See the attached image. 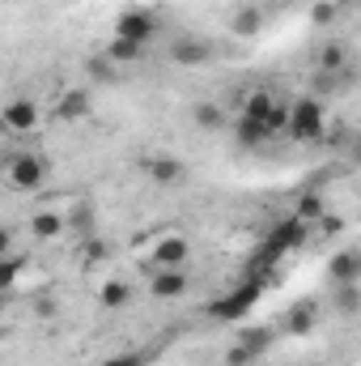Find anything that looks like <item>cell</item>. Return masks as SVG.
Segmentation results:
<instances>
[{"mask_svg": "<svg viewBox=\"0 0 361 366\" xmlns=\"http://www.w3.org/2000/svg\"><path fill=\"white\" fill-rule=\"evenodd\" d=\"M289 132V102L268 86H255L238 98V119H234V137L243 145H268L276 137Z\"/></svg>", "mask_w": 361, "mask_h": 366, "instance_id": "obj_1", "label": "cell"}, {"mask_svg": "<svg viewBox=\"0 0 361 366\" xmlns=\"http://www.w3.org/2000/svg\"><path fill=\"white\" fill-rule=\"evenodd\" d=\"M0 179L13 196H34V192L47 187V162L34 149H13L4 158V167H0Z\"/></svg>", "mask_w": 361, "mask_h": 366, "instance_id": "obj_2", "label": "cell"}, {"mask_svg": "<svg viewBox=\"0 0 361 366\" xmlns=\"http://www.w3.org/2000/svg\"><path fill=\"white\" fill-rule=\"evenodd\" d=\"M285 137L298 145H319L327 137V107L319 94H302L289 102V132Z\"/></svg>", "mask_w": 361, "mask_h": 366, "instance_id": "obj_3", "label": "cell"}, {"mask_svg": "<svg viewBox=\"0 0 361 366\" xmlns=\"http://www.w3.org/2000/svg\"><path fill=\"white\" fill-rule=\"evenodd\" d=\"M264 290H268V285H264L260 277H247L243 285H234V290H225L221 298H213V302L204 307V315H208L213 324H243V320L251 315V307L260 302Z\"/></svg>", "mask_w": 361, "mask_h": 366, "instance_id": "obj_4", "label": "cell"}, {"mask_svg": "<svg viewBox=\"0 0 361 366\" xmlns=\"http://www.w3.org/2000/svg\"><path fill=\"white\" fill-rule=\"evenodd\" d=\"M0 124H4V132H13V137H34L39 132V124H43V107L34 102V98H9L4 102V111H0Z\"/></svg>", "mask_w": 361, "mask_h": 366, "instance_id": "obj_5", "label": "cell"}, {"mask_svg": "<svg viewBox=\"0 0 361 366\" xmlns=\"http://www.w3.org/2000/svg\"><path fill=\"white\" fill-rule=\"evenodd\" d=\"M187 256H191V243L183 239L179 230H162L149 243V269H183Z\"/></svg>", "mask_w": 361, "mask_h": 366, "instance_id": "obj_6", "label": "cell"}, {"mask_svg": "<svg viewBox=\"0 0 361 366\" xmlns=\"http://www.w3.org/2000/svg\"><path fill=\"white\" fill-rule=\"evenodd\" d=\"M158 17L149 13V9H128V13H119V21H115V39H132V43H141V47H149L153 39H158Z\"/></svg>", "mask_w": 361, "mask_h": 366, "instance_id": "obj_7", "label": "cell"}, {"mask_svg": "<svg viewBox=\"0 0 361 366\" xmlns=\"http://www.w3.org/2000/svg\"><path fill=\"white\" fill-rule=\"evenodd\" d=\"M141 175L153 183V187H183L187 183V167H183L179 158L149 154V158H141Z\"/></svg>", "mask_w": 361, "mask_h": 366, "instance_id": "obj_8", "label": "cell"}, {"mask_svg": "<svg viewBox=\"0 0 361 366\" xmlns=\"http://www.w3.org/2000/svg\"><path fill=\"white\" fill-rule=\"evenodd\" d=\"M145 290H149L153 298H183V294L191 290V277L183 273V269H153Z\"/></svg>", "mask_w": 361, "mask_h": 366, "instance_id": "obj_9", "label": "cell"}, {"mask_svg": "<svg viewBox=\"0 0 361 366\" xmlns=\"http://www.w3.org/2000/svg\"><path fill=\"white\" fill-rule=\"evenodd\" d=\"M327 277H332L336 285H361V252L357 247L332 252V260H327Z\"/></svg>", "mask_w": 361, "mask_h": 366, "instance_id": "obj_10", "label": "cell"}, {"mask_svg": "<svg viewBox=\"0 0 361 366\" xmlns=\"http://www.w3.org/2000/svg\"><path fill=\"white\" fill-rule=\"evenodd\" d=\"M26 226H30V234H34V243H51V239H60V234L68 230V217H60L56 209H34Z\"/></svg>", "mask_w": 361, "mask_h": 366, "instance_id": "obj_11", "label": "cell"}, {"mask_svg": "<svg viewBox=\"0 0 361 366\" xmlns=\"http://www.w3.org/2000/svg\"><path fill=\"white\" fill-rule=\"evenodd\" d=\"M315 324H319V302H315V298H298V302L285 311V332H293V337L310 332Z\"/></svg>", "mask_w": 361, "mask_h": 366, "instance_id": "obj_12", "label": "cell"}, {"mask_svg": "<svg viewBox=\"0 0 361 366\" xmlns=\"http://www.w3.org/2000/svg\"><path fill=\"white\" fill-rule=\"evenodd\" d=\"M128 302H132V281L106 277V281L98 285V307H102V311H123Z\"/></svg>", "mask_w": 361, "mask_h": 366, "instance_id": "obj_13", "label": "cell"}, {"mask_svg": "<svg viewBox=\"0 0 361 366\" xmlns=\"http://www.w3.org/2000/svg\"><path fill=\"white\" fill-rule=\"evenodd\" d=\"M349 60H353L349 43H327V47L315 56V73H332V77H340V73H349Z\"/></svg>", "mask_w": 361, "mask_h": 366, "instance_id": "obj_14", "label": "cell"}, {"mask_svg": "<svg viewBox=\"0 0 361 366\" xmlns=\"http://www.w3.org/2000/svg\"><path fill=\"white\" fill-rule=\"evenodd\" d=\"M171 60H175V64H187V69H195V64H208L213 51H208L204 39H175V43H171Z\"/></svg>", "mask_w": 361, "mask_h": 366, "instance_id": "obj_15", "label": "cell"}, {"mask_svg": "<svg viewBox=\"0 0 361 366\" xmlns=\"http://www.w3.org/2000/svg\"><path fill=\"white\" fill-rule=\"evenodd\" d=\"M51 115H56V119H64V124L86 119V115H90V94H86V90L60 94V98H56V107H51Z\"/></svg>", "mask_w": 361, "mask_h": 366, "instance_id": "obj_16", "label": "cell"}, {"mask_svg": "<svg viewBox=\"0 0 361 366\" xmlns=\"http://www.w3.org/2000/svg\"><path fill=\"white\" fill-rule=\"evenodd\" d=\"M145 51H149V47H141V43H132V39H115V34H111V43L102 47V56H106L111 64H136V60H145Z\"/></svg>", "mask_w": 361, "mask_h": 366, "instance_id": "obj_17", "label": "cell"}, {"mask_svg": "<svg viewBox=\"0 0 361 366\" xmlns=\"http://www.w3.org/2000/svg\"><path fill=\"white\" fill-rule=\"evenodd\" d=\"M234 345H243L251 358H264V350L272 345V328H247V324H238V337H234Z\"/></svg>", "mask_w": 361, "mask_h": 366, "instance_id": "obj_18", "label": "cell"}, {"mask_svg": "<svg viewBox=\"0 0 361 366\" xmlns=\"http://www.w3.org/2000/svg\"><path fill=\"white\" fill-rule=\"evenodd\" d=\"M260 26H264V13H260L255 4H247V9H238V13H234V34H238V39L260 34Z\"/></svg>", "mask_w": 361, "mask_h": 366, "instance_id": "obj_19", "label": "cell"}, {"mask_svg": "<svg viewBox=\"0 0 361 366\" xmlns=\"http://www.w3.org/2000/svg\"><path fill=\"white\" fill-rule=\"evenodd\" d=\"M191 119H195V128H225V111L217 107V102H195L191 107Z\"/></svg>", "mask_w": 361, "mask_h": 366, "instance_id": "obj_20", "label": "cell"}, {"mask_svg": "<svg viewBox=\"0 0 361 366\" xmlns=\"http://www.w3.org/2000/svg\"><path fill=\"white\" fill-rule=\"evenodd\" d=\"M336 311L340 315H357L361 311V285H336Z\"/></svg>", "mask_w": 361, "mask_h": 366, "instance_id": "obj_21", "label": "cell"}, {"mask_svg": "<svg viewBox=\"0 0 361 366\" xmlns=\"http://www.w3.org/2000/svg\"><path fill=\"white\" fill-rule=\"evenodd\" d=\"M340 13H345V9H340L336 0H315V4H310V21H315V26H332Z\"/></svg>", "mask_w": 361, "mask_h": 366, "instance_id": "obj_22", "label": "cell"}, {"mask_svg": "<svg viewBox=\"0 0 361 366\" xmlns=\"http://www.w3.org/2000/svg\"><path fill=\"white\" fill-rule=\"evenodd\" d=\"M225 362L230 366H251V362H260V358H251L243 345H230V354H225Z\"/></svg>", "mask_w": 361, "mask_h": 366, "instance_id": "obj_23", "label": "cell"}, {"mask_svg": "<svg viewBox=\"0 0 361 366\" xmlns=\"http://www.w3.org/2000/svg\"><path fill=\"white\" fill-rule=\"evenodd\" d=\"M102 366H145V354H115V358H106Z\"/></svg>", "mask_w": 361, "mask_h": 366, "instance_id": "obj_24", "label": "cell"}, {"mask_svg": "<svg viewBox=\"0 0 361 366\" xmlns=\"http://www.w3.org/2000/svg\"><path fill=\"white\" fill-rule=\"evenodd\" d=\"M336 4H340V9H357L361 0H336Z\"/></svg>", "mask_w": 361, "mask_h": 366, "instance_id": "obj_25", "label": "cell"}]
</instances>
